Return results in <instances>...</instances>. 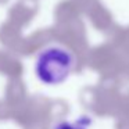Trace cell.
Returning a JSON list of instances; mask_svg holds the SVG:
<instances>
[{"label": "cell", "mask_w": 129, "mask_h": 129, "mask_svg": "<svg viewBox=\"0 0 129 129\" xmlns=\"http://www.w3.org/2000/svg\"><path fill=\"white\" fill-rule=\"evenodd\" d=\"M76 67V57L68 47L50 43L40 49L35 58V75L47 86L61 85L71 76Z\"/></svg>", "instance_id": "obj_1"}, {"label": "cell", "mask_w": 129, "mask_h": 129, "mask_svg": "<svg viewBox=\"0 0 129 129\" xmlns=\"http://www.w3.org/2000/svg\"><path fill=\"white\" fill-rule=\"evenodd\" d=\"M56 129H86V128H83V126H78V125H74V123L62 122V123H60V125H57Z\"/></svg>", "instance_id": "obj_2"}]
</instances>
